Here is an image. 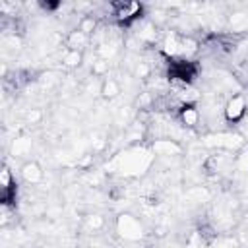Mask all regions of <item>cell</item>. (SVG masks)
<instances>
[{
  "instance_id": "3957f363",
  "label": "cell",
  "mask_w": 248,
  "mask_h": 248,
  "mask_svg": "<svg viewBox=\"0 0 248 248\" xmlns=\"http://www.w3.org/2000/svg\"><path fill=\"white\" fill-rule=\"evenodd\" d=\"M242 114H244V101L240 97H234L227 107V118L229 120H238Z\"/></svg>"
},
{
  "instance_id": "6da1fadb",
  "label": "cell",
  "mask_w": 248,
  "mask_h": 248,
  "mask_svg": "<svg viewBox=\"0 0 248 248\" xmlns=\"http://www.w3.org/2000/svg\"><path fill=\"white\" fill-rule=\"evenodd\" d=\"M196 76H198V66L192 60L178 58V60H170L169 62V78L170 79L190 83Z\"/></svg>"
},
{
  "instance_id": "277c9868",
  "label": "cell",
  "mask_w": 248,
  "mask_h": 248,
  "mask_svg": "<svg viewBox=\"0 0 248 248\" xmlns=\"http://www.w3.org/2000/svg\"><path fill=\"white\" fill-rule=\"evenodd\" d=\"M180 116H182V120L188 124V126H194L196 124V120H198V110L194 108V107H182V110H180Z\"/></svg>"
},
{
  "instance_id": "7a4b0ae2",
  "label": "cell",
  "mask_w": 248,
  "mask_h": 248,
  "mask_svg": "<svg viewBox=\"0 0 248 248\" xmlns=\"http://www.w3.org/2000/svg\"><path fill=\"white\" fill-rule=\"evenodd\" d=\"M112 8L120 25H130L132 21L141 17V10H143L141 4L138 2H118V4H112Z\"/></svg>"
}]
</instances>
